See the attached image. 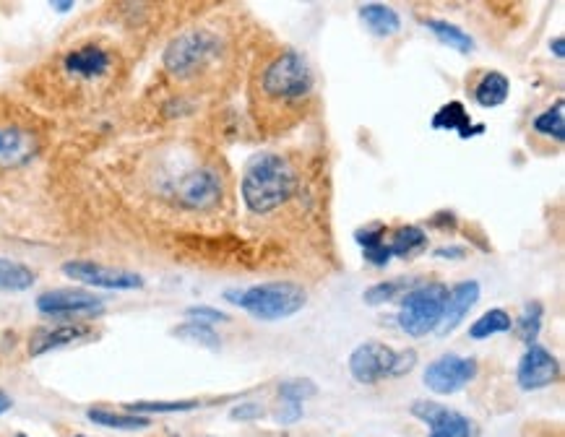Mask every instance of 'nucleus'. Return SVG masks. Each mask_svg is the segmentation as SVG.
Listing matches in <instances>:
<instances>
[{
  "label": "nucleus",
  "mask_w": 565,
  "mask_h": 437,
  "mask_svg": "<svg viewBox=\"0 0 565 437\" xmlns=\"http://www.w3.org/2000/svg\"><path fill=\"white\" fill-rule=\"evenodd\" d=\"M297 175L287 159L276 154L253 157L243 175V198L253 214H269L295 196Z\"/></svg>",
  "instance_id": "f257e3e1"
},
{
  "label": "nucleus",
  "mask_w": 565,
  "mask_h": 437,
  "mask_svg": "<svg viewBox=\"0 0 565 437\" xmlns=\"http://www.w3.org/2000/svg\"><path fill=\"white\" fill-rule=\"evenodd\" d=\"M227 300H235V305L258 320H282L300 313L308 302V294L295 281H271L245 292H227Z\"/></svg>",
  "instance_id": "f03ea898"
},
{
  "label": "nucleus",
  "mask_w": 565,
  "mask_h": 437,
  "mask_svg": "<svg viewBox=\"0 0 565 437\" xmlns=\"http://www.w3.org/2000/svg\"><path fill=\"white\" fill-rule=\"evenodd\" d=\"M446 294L448 289L443 284H422V287H412L409 292H404L399 310L401 331L409 336H425L430 331H438Z\"/></svg>",
  "instance_id": "7ed1b4c3"
},
{
  "label": "nucleus",
  "mask_w": 565,
  "mask_h": 437,
  "mask_svg": "<svg viewBox=\"0 0 565 437\" xmlns=\"http://www.w3.org/2000/svg\"><path fill=\"white\" fill-rule=\"evenodd\" d=\"M417 365V352H394L383 344H362L349 357V370L360 383H378L383 378H399Z\"/></svg>",
  "instance_id": "20e7f679"
},
{
  "label": "nucleus",
  "mask_w": 565,
  "mask_h": 437,
  "mask_svg": "<svg viewBox=\"0 0 565 437\" xmlns=\"http://www.w3.org/2000/svg\"><path fill=\"white\" fill-rule=\"evenodd\" d=\"M313 89V71L300 53H284L263 73V92L276 99H300Z\"/></svg>",
  "instance_id": "39448f33"
},
{
  "label": "nucleus",
  "mask_w": 565,
  "mask_h": 437,
  "mask_svg": "<svg viewBox=\"0 0 565 437\" xmlns=\"http://www.w3.org/2000/svg\"><path fill=\"white\" fill-rule=\"evenodd\" d=\"M217 53V40L206 32L180 34L165 50V66L175 76H191Z\"/></svg>",
  "instance_id": "423d86ee"
},
{
  "label": "nucleus",
  "mask_w": 565,
  "mask_h": 437,
  "mask_svg": "<svg viewBox=\"0 0 565 437\" xmlns=\"http://www.w3.org/2000/svg\"><path fill=\"white\" fill-rule=\"evenodd\" d=\"M477 375V362L467 357H459V354H443L435 362H430L428 370H425V385H428L433 393H448L461 391L469 380H474Z\"/></svg>",
  "instance_id": "0eeeda50"
},
{
  "label": "nucleus",
  "mask_w": 565,
  "mask_h": 437,
  "mask_svg": "<svg viewBox=\"0 0 565 437\" xmlns=\"http://www.w3.org/2000/svg\"><path fill=\"white\" fill-rule=\"evenodd\" d=\"M412 414L428 424V437H480V430L472 419L433 401H414Z\"/></svg>",
  "instance_id": "6e6552de"
},
{
  "label": "nucleus",
  "mask_w": 565,
  "mask_h": 437,
  "mask_svg": "<svg viewBox=\"0 0 565 437\" xmlns=\"http://www.w3.org/2000/svg\"><path fill=\"white\" fill-rule=\"evenodd\" d=\"M63 274L76 281H84L89 287H105V289H141L144 279L131 271H120V268L99 266L92 261H71L63 266Z\"/></svg>",
  "instance_id": "1a4fd4ad"
},
{
  "label": "nucleus",
  "mask_w": 565,
  "mask_h": 437,
  "mask_svg": "<svg viewBox=\"0 0 565 437\" xmlns=\"http://www.w3.org/2000/svg\"><path fill=\"white\" fill-rule=\"evenodd\" d=\"M37 307L45 315H92L105 307V300L84 289H53L37 297Z\"/></svg>",
  "instance_id": "9d476101"
},
{
  "label": "nucleus",
  "mask_w": 565,
  "mask_h": 437,
  "mask_svg": "<svg viewBox=\"0 0 565 437\" xmlns=\"http://www.w3.org/2000/svg\"><path fill=\"white\" fill-rule=\"evenodd\" d=\"M558 359L547 352L545 346L532 344L519 362V385L524 391H539L558 380Z\"/></svg>",
  "instance_id": "9b49d317"
},
{
  "label": "nucleus",
  "mask_w": 565,
  "mask_h": 437,
  "mask_svg": "<svg viewBox=\"0 0 565 437\" xmlns=\"http://www.w3.org/2000/svg\"><path fill=\"white\" fill-rule=\"evenodd\" d=\"M178 198L188 209H211L222 198V180L214 170H196L178 185Z\"/></svg>",
  "instance_id": "f8f14e48"
},
{
  "label": "nucleus",
  "mask_w": 565,
  "mask_h": 437,
  "mask_svg": "<svg viewBox=\"0 0 565 437\" xmlns=\"http://www.w3.org/2000/svg\"><path fill=\"white\" fill-rule=\"evenodd\" d=\"M477 300H480V284H477V281H461V284H456V287L446 294V305H443L438 331H441L443 336L456 331L461 320H464V315L472 310Z\"/></svg>",
  "instance_id": "ddd939ff"
},
{
  "label": "nucleus",
  "mask_w": 565,
  "mask_h": 437,
  "mask_svg": "<svg viewBox=\"0 0 565 437\" xmlns=\"http://www.w3.org/2000/svg\"><path fill=\"white\" fill-rule=\"evenodd\" d=\"M37 138L21 128H0V167H21L37 154Z\"/></svg>",
  "instance_id": "4468645a"
},
{
  "label": "nucleus",
  "mask_w": 565,
  "mask_h": 437,
  "mask_svg": "<svg viewBox=\"0 0 565 437\" xmlns=\"http://www.w3.org/2000/svg\"><path fill=\"white\" fill-rule=\"evenodd\" d=\"M433 128L435 131H456L461 138H472L485 133V125H472V120H469L467 110H464L461 102H448L446 107L435 112Z\"/></svg>",
  "instance_id": "2eb2a0df"
},
{
  "label": "nucleus",
  "mask_w": 565,
  "mask_h": 437,
  "mask_svg": "<svg viewBox=\"0 0 565 437\" xmlns=\"http://www.w3.org/2000/svg\"><path fill=\"white\" fill-rule=\"evenodd\" d=\"M362 24L375 34V37H394L401 29V19L391 6L383 3H368L360 8Z\"/></svg>",
  "instance_id": "dca6fc26"
},
{
  "label": "nucleus",
  "mask_w": 565,
  "mask_h": 437,
  "mask_svg": "<svg viewBox=\"0 0 565 437\" xmlns=\"http://www.w3.org/2000/svg\"><path fill=\"white\" fill-rule=\"evenodd\" d=\"M110 66V58L107 53H102L99 47H81L76 53H71L66 58V68L76 76H84V79H94V76H102Z\"/></svg>",
  "instance_id": "f3484780"
},
{
  "label": "nucleus",
  "mask_w": 565,
  "mask_h": 437,
  "mask_svg": "<svg viewBox=\"0 0 565 437\" xmlns=\"http://www.w3.org/2000/svg\"><path fill=\"white\" fill-rule=\"evenodd\" d=\"M86 328L81 326H58V328H47L40 331L29 344V354L32 357H40V354L50 352V349H58V346L73 344L76 339H84Z\"/></svg>",
  "instance_id": "a211bd4d"
},
{
  "label": "nucleus",
  "mask_w": 565,
  "mask_h": 437,
  "mask_svg": "<svg viewBox=\"0 0 565 437\" xmlns=\"http://www.w3.org/2000/svg\"><path fill=\"white\" fill-rule=\"evenodd\" d=\"M508 89H511V84H508L506 76L498 71H490L485 79L477 84V89H474V99H477V105L490 110V107H500L506 102Z\"/></svg>",
  "instance_id": "6ab92c4d"
},
{
  "label": "nucleus",
  "mask_w": 565,
  "mask_h": 437,
  "mask_svg": "<svg viewBox=\"0 0 565 437\" xmlns=\"http://www.w3.org/2000/svg\"><path fill=\"white\" fill-rule=\"evenodd\" d=\"M425 245H428L425 232H422L420 227H412V224H409V227L396 229L388 250H391V255H399V258H412V255H417L420 250H425Z\"/></svg>",
  "instance_id": "aec40b11"
},
{
  "label": "nucleus",
  "mask_w": 565,
  "mask_h": 437,
  "mask_svg": "<svg viewBox=\"0 0 565 437\" xmlns=\"http://www.w3.org/2000/svg\"><path fill=\"white\" fill-rule=\"evenodd\" d=\"M34 284V271L27 268L24 263L8 261V258H0V289H8V292H24Z\"/></svg>",
  "instance_id": "412c9836"
},
{
  "label": "nucleus",
  "mask_w": 565,
  "mask_h": 437,
  "mask_svg": "<svg viewBox=\"0 0 565 437\" xmlns=\"http://www.w3.org/2000/svg\"><path fill=\"white\" fill-rule=\"evenodd\" d=\"M425 27H428L438 40L446 42V45L454 47V50H459V53H469V50H474L472 37H469L467 32H461L456 24H448V21L441 19H430L425 21Z\"/></svg>",
  "instance_id": "4be33fe9"
},
{
  "label": "nucleus",
  "mask_w": 565,
  "mask_h": 437,
  "mask_svg": "<svg viewBox=\"0 0 565 437\" xmlns=\"http://www.w3.org/2000/svg\"><path fill=\"white\" fill-rule=\"evenodd\" d=\"M511 326H513V320L506 310H490V313L482 315L477 323H472V328H469V336H472V339H490V336H495V333L511 331Z\"/></svg>",
  "instance_id": "5701e85b"
},
{
  "label": "nucleus",
  "mask_w": 565,
  "mask_h": 437,
  "mask_svg": "<svg viewBox=\"0 0 565 437\" xmlns=\"http://www.w3.org/2000/svg\"><path fill=\"white\" fill-rule=\"evenodd\" d=\"M89 419L102 427H112V430H144L149 427V419L138 417V414H115V411L105 409H92Z\"/></svg>",
  "instance_id": "b1692460"
},
{
  "label": "nucleus",
  "mask_w": 565,
  "mask_h": 437,
  "mask_svg": "<svg viewBox=\"0 0 565 437\" xmlns=\"http://www.w3.org/2000/svg\"><path fill=\"white\" fill-rule=\"evenodd\" d=\"M539 328H542V305L539 302H529V305L521 310L519 320H516V331H519L521 341L524 344H537Z\"/></svg>",
  "instance_id": "393cba45"
},
{
  "label": "nucleus",
  "mask_w": 565,
  "mask_h": 437,
  "mask_svg": "<svg viewBox=\"0 0 565 437\" xmlns=\"http://www.w3.org/2000/svg\"><path fill=\"white\" fill-rule=\"evenodd\" d=\"M172 336H178V339H183V341H191V344H201V346H209V349H219V336H217V331L211 326H206V323H183L180 328H175L172 331Z\"/></svg>",
  "instance_id": "a878e982"
},
{
  "label": "nucleus",
  "mask_w": 565,
  "mask_h": 437,
  "mask_svg": "<svg viewBox=\"0 0 565 437\" xmlns=\"http://www.w3.org/2000/svg\"><path fill=\"white\" fill-rule=\"evenodd\" d=\"M563 112H565V105H563V99H560V102H555V107L545 110L537 120H534V128H537L539 133H545V136H552L555 141H563V138H565V115H563Z\"/></svg>",
  "instance_id": "bb28decb"
},
{
  "label": "nucleus",
  "mask_w": 565,
  "mask_h": 437,
  "mask_svg": "<svg viewBox=\"0 0 565 437\" xmlns=\"http://www.w3.org/2000/svg\"><path fill=\"white\" fill-rule=\"evenodd\" d=\"M198 401H138L128 404L131 414H172V411H191L196 409Z\"/></svg>",
  "instance_id": "cd10ccee"
},
{
  "label": "nucleus",
  "mask_w": 565,
  "mask_h": 437,
  "mask_svg": "<svg viewBox=\"0 0 565 437\" xmlns=\"http://www.w3.org/2000/svg\"><path fill=\"white\" fill-rule=\"evenodd\" d=\"M409 292V281L404 279H394V281H383V284H375L365 292V302L368 305H383V302H391L399 292Z\"/></svg>",
  "instance_id": "c85d7f7f"
},
{
  "label": "nucleus",
  "mask_w": 565,
  "mask_h": 437,
  "mask_svg": "<svg viewBox=\"0 0 565 437\" xmlns=\"http://www.w3.org/2000/svg\"><path fill=\"white\" fill-rule=\"evenodd\" d=\"M279 396L284 401H292V404H303L305 398L316 396V383L313 380H287V383L279 385Z\"/></svg>",
  "instance_id": "c756f323"
},
{
  "label": "nucleus",
  "mask_w": 565,
  "mask_h": 437,
  "mask_svg": "<svg viewBox=\"0 0 565 437\" xmlns=\"http://www.w3.org/2000/svg\"><path fill=\"white\" fill-rule=\"evenodd\" d=\"M355 237L357 242H360L362 250L375 248V245H381V242L386 240V227H383V224H370V227L360 229Z\"/></svg>",
  "instance_id": "7c9ffc66"
},
{
  "label": "nucleus",
  "mask_w": 565,
  "mask_h": 437,
  "mask_svg": "<svg viewBox=\"0 0 565 437\" xmlns=\"http://www.w3.org/2000/svg\"><path fill=\"white\" fill-rule=\"evenodd\" d=\"M185 315L196 320V323H206V326H209V323H219V320H230L227 318V313H222V310H217V307H206V305L188 307Z\"/></svg>",
  "instance_id": "2f4dec72"
},
{
  "label": "nucleus",
  "mask_w": 565,
  "mask_h": 437,
  "mask_svg": "<svg viewBox=\"0 0 565 437\" xmlns=\"http://www.w3.org/2000/svg\"><path fill=\"white\" fill-rule=\"evenodd\" d=\"M365 253V261H370L373 266H386L388 261H391V250H388L386 242H381V245H375V248H368L362 250Z\"/></svg>",
  "instance_id": "473e14b6"
},
{
  "label": "nucleus",
  "mask_w": 565,
  "mask_h": 437,
  "mask_svg": "<svg viewBox=\"0 0 565 437\" xmlns=\"http://www.w3.org/2000/svg\"><path fill=\"white\" fill-rule=\"evenodd\" d=\"M303 417V406L300 404H292V401H287V404L282 406V411L276 414V422L282 424H290V422H297V419Z\"/></svg>",
  "instance_id": "72a5a7b5"
},
{
  "label": "nucleus",
  "mask_w": 565,
  "mask_h": 437,
  "mask_svg": "<svg viewBox=\"0 0 565 437\" xmlns=\"http://www.w3.org/2000/svg\"><path fill=\"white\" fill-rule=\"evenodd\" d=\"M263 414V409L258 404H243L237 406V409H232L230 417L232 419H258Z\"/></svg>",
  "instance_id": "f704fd0d"
},
{
  "label": "nucleus",
  "mask_w": 565,
  "mask_h": 437,
  "mask_svg": "<svg viewBox=\"0 0 565 437\" xmlns=\"http://www.w3.org/2000/svg\"><path fill=\"white\" fill-rule=\"evenodd\" d=\"M435 258H464V248H438Z\"/></svg>",
  "instance_id": "c9c22d12"
},
{
  "label": "nucleus",
  "mask_w": 565,
  "mask_h": 437,
  "mask_svg": "<svg viewBox=\"0 0 565 437\" xmlns=\"http://www.w3.org/2000/svg\"><path fill=\"white\" fill-rule=\"evenodd\" d=\"M550 50L558 55V58H563V55H565V40H563V37H555V40L550 42Z\"/></svg>",
  "instance_id": "e433bc0d"
},
{
  "label": "nucleus",
  "mask_w": 565,
  "mask_h": 437,
  "mask_svg": "<svg viewBox=\"0 0 565 437\" xmlns=\"http://www.w3.org/2000/svg\"><path fill=\"white\" fill-rule=\"evenodd\" d=\"M11 409V398L6 396V393L0 391V414H3V411H8Z\"/></svg>",
  "instance_id": "4c0bfd02"
},
{
  "label": "nucleus",
  "mask_w": 565,
  "mask_h": 437,
  "mask_svg": "<svg viewBox=\"0 0 565 437\" xmlns=\"http://www.w3.org/2000/svg\"><path fill=\"white\" fill-rule=\"evenodd\" d=\"M53 8H58V11H68V8H73V3H53Z\"/></svg>",
  "instance_id": "58836bf2"
},
{
  "label": "nucleus",
  "mask_w": 565,
  "mask_h": 437,
  "mask_svg": "<svg viewBox=\"0 0 565 437\" xmlns=\"http://www.w3.org/2000/svg\"><path fill=\"white\" fill-rule=\"evenodd\" d=\"M16 437H27V435H16Z\"/></svg>",
  "instance_id": "ea45409f"
},
{
  "label": "nucleus",
  "mask_w": 565,
  "mask_h": 437,
  "mask_svg": "<svg viewBox=\"0 0 565 437\" xmlns=\"http://www.w3.org/2000/svg\"><path fill=\"white\" fill-rule=\"evenodd\" d=\"M76 437H86V435H76Z\"/></svg>",
  "instance_id": "a19ab883"
}]
</instances>
